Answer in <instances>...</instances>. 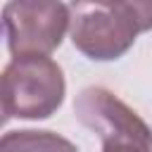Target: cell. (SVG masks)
Masks as SVG:
<instances>
[{"instance_id":"obj_1","label":"cell","mask_w":152,"mask_h":152,"mask_svg":"<svg viewBox=\"0 0 152 152\" xmlns=\"http://www.w3.org/2000/svg\"><path fill=\"white\" fill-rule=\"evenodd\" d=\"M152 28V2H74L71 43L93 62L124 57L138 33Z\"/></svg>"},{"instance_id":"obj_5","label":"cell","mask_w":152,"mask_h":152,"mask_svg":"<svg viewBox=\"0 0 152 152\" xmlns=\"http://www.w3.org/2000/svg\"><path fill=\"white\" fill-rule=\"evenodd\" d=\"M0 152H78V150L69 138L55 131L19 128L7 131L0 138Z\"/></svg>"},{"instance_id":"obj_6","label":"cell","mask_w":152,"mask_h":152,"mask_svg":"<svg viewBox=\"0 0 152 152\" xmlns=\"http://www.w3.org/2000/svg\"><path fill=\"white\" fill-rule=\"evenodd\" d=\"M102 152H152V150L131 142H112V145H102Z\"/></svg>"},{"instance_id":"obj_3","label":"cell","mask_w":152,"mask_h":152,"mask_svg":"<svg viewBox=\"0 0 152 152\" xmlns=\"http://www.w3.org/2000/svg\"><path fill=\"white\" fill-rule=\"evenodd\" d=\"M71 28V5L12 0L2 7V33L12 57H48Z\"/></svg>"},{"instance_id":"obj_2","label":"cell","mask_w":152,"mask_h":152,"mask_svg":"<svg viewBox=\"0 0 152 152\" xmlns=\"http://www.w3.org/2000/svg\"><path fill=\"white\" fill-rule=\"evenodd\" d=\"M2 121L50 119L64 102L66 81L52 57H12L2 71Z\"/></svg>"},{"instance_id":"obj_4","label":"cell","mask_w":152,"mask_h":152,"mask_svg":"<svg viewBox=\"0 0 152 152\" xmlns=\"http://www.w3.org/2000/svg\"><path fill=\"white\" fill-rule=\"evenodd\" d=\"M74 114L102 140V145L131 142L152 150V128L135 109H131L124 100L102 86L83 88L74 100Z\"/></svg>"}]
</instances>
